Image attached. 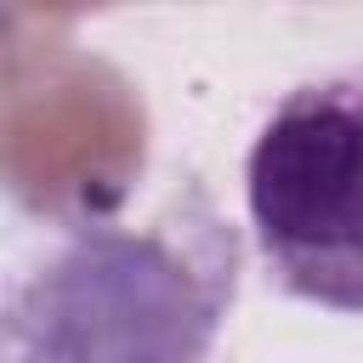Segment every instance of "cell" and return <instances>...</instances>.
Listing matches in <instances>:
<instances>
[{"label":"cell","mask_w":363,"mask_h":363,"mask_svg":"<svg viewBox=\"0 0 363 363\" xmlns=\"http://www.w3.org/2000/svg\"><path fill=\"white\" fill-rule=\"evenodd\" d=\"M244 238L199 176L79 193L0 233V363H210Z\"/></svg>","instance_id":"cell-1"},{"label":"cell","mask_w":363,"mask_h":363,"mask_svg":"<svg viewBox=\"0 0 363 363\" xmlns=\"http://www.w3.org/2000/svg\"><path fill=\"white\" fill-rule=\"evenodd\" d=\"M267 278L312 306L363 312V68L289 85L244 159Z\"/></svg>","instance_id":"cell-2"}]
</instances>
